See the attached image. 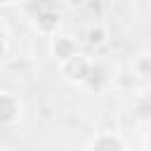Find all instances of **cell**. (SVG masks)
Wrapping results in <instances>:
<instances>
[{
	"label": "cell",
	"mask_w": 151,
	"mask_h": 151,
	"mask_svg": "<svg viewBox=\"0 0 151 151\" xmlns=\"http://www.w3.org/2000/svg\"><path fill=\"white\" fill-rule=\"evenodd\" d=\"M87 151H125V144H123V139L118 134L104 132V134H97L90 142V149Z\"/></svg>",
	"instance_id": "3"
},
{
	"label": "cell",
	"mask_w": 151,
	"mask_h": 151,
	"mask_svg": "<svg viewBox=\"0 0 151 151\" xmlns=\"http://www.w3.org/2000/svg\"><path fill=\"white\" fill-rule=\"evenodd\" d=\"M59 68H61V76L66 80H71V83H85L90 78V73H92V61L85 54L76 52L68 59H64L59 64Z\"/></svg>",
	"instance_id": "1"
},
{
	"label": "cell",
	"mask_w": 151,
	"mask_h": 151,
	"mask_svg": "<svg viewBox=\"0 0 151 151\" xmlns=\"http://www.w3.org/2000/svg\"><path fill=\"white\" fill-rule=\"evenodd\" d=\"M134 71H137V76L146 78V73H149V54H142V57L134 61Z\"/></svg>",
	"instance_id": "5"
},
{
	"label": "cell",
	"mask_w": 151,
	"mask_h": 151,
	"mask_svg": "<svg viewBox=\"0 0 151 151\" xmlns=\"http://www.w3.org/2000/svg\"><path fill=\"white\" fill-rule=\"evenodd\" d=\"M12 2H17V0H0V5H12Z\"/></svg>",
	"instance_id": "6"
},
{
	"label": "cell",
	"mask_w": 151,
	"mask_h": 151,
	"mask_svg": "<svg viewBox=\"0 0 151 151\" xmlns=\"http://www.w3.org/2000/svg\"><path fill=\"white\" fill-rule=\"evenodd\" d=\"M52 54L61 64L64 59H68L71 54H76V40L71 35H54L52 38Z\"/></svg>",
	"instance_id": "4"
},
{
	"label": "cell",
	"mask_w": 151,
	"mask_h": 151,
	"mask_svg": "<svg viewBox=\"0 0 151 151\" xmlns=\"http://www.w3.org/2000/svg\"><path fill=\"white\" fill-rule=\"evenodd\" d=\"M21 118V101L17 94L0 90V125H12Z\"/></svg>",
	"instance_id": "2"
}]
</instances>
